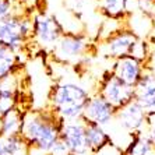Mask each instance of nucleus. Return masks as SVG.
<instances>
[{"label":"nucleus","instance_id":"f8f14e48","mask_svg":"<svg viewBox=\"0 0 155 155\" xmlns=\"http://www.w3.org/2000/svg\"><path fill=\"white\" fill-rule=\"evenodd\" d=\"M115 119L124 130L130 133H137V131H141L143 126L145 124L147 112L136 99H133L116 110Z\"/></svg>","mask_w":155,"mask_h":155},{"label":"nucleus","instance_id":"39448f33","mask_svg":"<svg viewBox=\"0 0 155 155\" xmlns=\"http://www.w3.org/2000/svg\"><path fill=\"white\" fill-rule=\"evenodd\" d=\"M64 27L58 17L46 11H39L34 15V41L43 49H52L64 34Z\"/></svg>","mask_w":155,"mask_h":155},{"label":"nucleus","instance_id":"c85d7f7f","mask_svg":"<svg viewBox=\"0 0 155 155\" xmlns=\"http://www.w3.org/2000/svg\"><path fill=\"white\" fill-rule=\"evenodd\" d=\"M97 2H98V0H97Z\"/></svg>","mask_w":155,"mask_h":155},{"label":"nucleus","instance_id":"20e7f679","mask_svg":"<svg viewBox=\"0 0 155 155\" xmlns=\"http://www.w3.org/2000/svg\"><path fill=\"white\" fill-rule=\"evenodd\" d=\"M95 45L85 32H64L52 48V56L61 63H71L95 52Z\"/></svg>","mask_w":155,"mask_h":155},{"label":"nucleus","instance_id":"f257e3e1","mask_svg":"<svg viewBox=\"0 0 155 155\" xmlns=\"http://www.w3.org/2000/svg\"><path fill=\"white\" fill-rule=\"evenodd\" d=\"M61 120L51 106L43 109H29L24 116L21 136L29 148L48 152L60 137Z\"/></svg>","mask_w":155,"mask_h":155},{"label":"nucleus","instance_id":"bb28decb","mask_svg":"<svg viewBox=\"0 0 155 155\" xmlns=\"http://www.w3.org/2000/svg\"><path fill=\"white\" fill-rule=\"evenodd\" d=\"M13 2H15V3H20V2H21V0H13Z\"/></svg>","mask_w":155,"mask_h":155},{"label":"nucleus","instance_id":"aec40b11","mask_svg":"<svg viewBox=\"0 0 155 155\" xmlns=\"http://www.w3.org/2000/svg\"><path fill=\"white\" fill-rule=\"evenodd\" d=\"M152 148L154 145L147 134H144L143 131H137L133 133V141L129 144L124 155H150Z\"/></svg>","mask_w":155,"mask_h":155},{"label":"nucleus","instance_id":"4be33fe9","mask_svg":"<svg viewBox=\"0 0 155 155\" xmlns=\"http://www.w3.org/2000/svg\"><path fill=\"white\" fill-rule=\"evenodd\" d=\"M48 155H71V151L64 141L59 137L56 143L51 147V150L48 151Z\"/></svg>","mask_w":155,"mask_h":155},{"label":"nucleus","instance_id":"6ab92c4d","mask_svg":"<svg viewBox=\"0 0 155 155\" xmlns=\"http://www.w3.org/2000/svg\"><path fill=\"white\" fill-rule=\"evenodd\" d=\"M29 147L22 136L0 138V155H28Z\"/></svg>","mask_w":155,"mask_h":155},{"label":"nucleus","instance_id":"0eeeda50","mask_svg":"<svg viewBox=\"0 0 155 155\" xmlns=\"http://www.w3.org/2000/svg\"><path fill=\"white\" fill-rule=\"evenodd\" d=\"M138 39L140 38L133 31H130L127 27H123L110 36H108L105 41H102L104 53L113 60L124 58V56H130Z\"/></svg>","mask_w":155,"mask_h":155},{"label":"nucleus","instance_id":"6e6552de","mask_svg":"<svg viewBox=\"0 0 155 155\" xmlns=\"http://www.w3.org/2000/svg\"><path fill=\"white\" fill-rule=\"evenodd\" d=\"M115 116H116L115 106H112L97 91L94 95L90 97V101H88L85 109H84L81 119L88 123H95V124L105 127L115 119Z\"/></svg>","mask_w":155,"mask_h":155},{"label":"nucleus","instance_id":"b1692460","mask_svg":"<svg viewBox=\"0 0 155 155\" xmlns=\"http://www.w3.org/2000/svg\"><path fill=\"white\" fill-rule=\"evenodd\" d=\"M15 4L17 3L13 0H0V21L8 17L15 10Z\"/></svg>","mask_w":155,"mask_h":155},{"label":"nucleus","instance_id":"f3484780","mask_svg":"<svg viewBox=\"0 0 155 155\" xmlns=\"http://www.w3.org/2000/svg\"><path fill=\"white\" fill-rule=\"evenodd\" d=\"M20 69H22L21 54L14 52L11 48L0 43V81Z\"/></svg>","mask_w":155,"mask_h":155},{"label":"nucleus","instance_id":"4468645a","mask_svg":"<svg viewBox=\"0 0 155 155\" xmlns=\"http://www.w3.org/2000/svg\"><path fill=\"white\" fill-rule=\"evenodd\" d=\"M29 109L25 105L18 104L14 109H11L4 116L0 117V138L13 137V136H21L24 116Z\"/></svg>","mask_w":155,"mask_h":155},{"label":"nucleus","instance_id":"423d86ee","mask_svg":"<svg viewBox=\"0 0 155 155\" xmlns=\"http://www.w3.org/2000/svg\"><path fill=\"white\" fill-rule=\"evenodd\" d=\"M98 92L112 106H115L116 110L134 99L133 87H130L127 84H124L123 81H120L110 70L105 73L104 77L101 78Z\"/></svg>","mask_w":155,"mask_h":155},{"label":"nucleus","instance_id":"412c9836","mask_svg":"<svg viewBox=\"0 0 155 155\" xmlns=\"http://www.w3.org/2000/svg\"><path fill=\"white\" fill-rule=\"evenodd\" d=\"M136 10L141 11L143 14L155 20V0H137Z\"/></svg>","mask_w":155,"mask_h":155},{"label":"nucleus","instance_id":"393cba45","mask_svg":"<svg viewBox=\"0 0 155 155\" xmlns=\"http://www.w3.org/2000/svg\"><path fill=\"white\" fill-rule=\"evenodd\" d=\"M145 124H147V136L148 138L151 140L152 145L155 148V112H150L147 113V120H145Z\"/></svg>","mask_w":155,"mask_h":155},{"label":"nucleus","instance_id":"cd10ccee","mask_svg":"<svg viewBox=\"0 0 155 155\" xmlns=\"http://www.w3.org/2000/svg\"><path fill=\"white\" fill-rule=\"evenodd\" d=\"M129 2H131V3H133V2H134V3H136V2H137V0H129Z\"/></svg>","mask_w":155,"mask_h":155},{"label":"nucleus","instance_id":"1a4fd4ad","mask_svg":"<svg viewBox=\"0 0 155 155\" xmlns=\"http://www.w3.org/2000/svg\"><path fill=\"white\" fill-rule=\"evenodd\" d=\"M22 69L17 70L11 76L0 81V117L10 112L11 109H14L21 102L22 81L21 77H18Z\"/></svg>","mask_w":155,"mask_h":155},{"label":"nucleus","instance_id":"dca6fc26","mask_svg":"<svg viewBox=\"0 0 155 155\" xmlns=\"http://www.w3.org/2000/svg\"><path fill=\"white\" fill-rule=\"evenodd\" d=\"M98 11L108 20L124 21L131 8L129 0H98Z\"/></svg>","mask_w":155,"mask_h":155},{"label":"nucleus","instance_id":"9b49d317","mask_svg":"<svg viewBox=\"0 0 155 155\" xmlns=\"http://www.w3.org/2000/svg\"><path fill=\"white\" fill-rule=\"evenodd\" d=\"M145 70H147V66L143 61L137 60L133 56H124L113 61V67L110 71L120 81L134 88L141 80V77L144 76Z\"/></svg>","mask_w":155,"mask_h":155},{"label":"nucleus","instance_id":"f03ea898","mask_svg":"<svg viewBox=\"0 0 155 155\" xmlns=\"http://www.w3.org/2000/svg\"><path fill=\"white\" fill-rule=\"evenodd\" d=\"M90 97L88 91L80 84L61 81L51 88L48 106H51L64 122L78 120L83 117Z\"/></svg>","mask_w":155,"mask_h":155},{"label":"nucleus","instance_id":"5701e85b","mask_svg":"<svg viewBox=\"0 0 155 155\" xmlns=\"http://www.w3.org/2000/svg\"><path fill=\"white\" fill-rule=\"evenodd\" d=\"M94 155H124V151H122L116 144H113L112 140L106 143L104 147H101L98 151L94 152Z\"/></svg>","mask_w":155,"mask_h":155},{"label":"nucleus","instance_id":"7ed1b4c3","mask_svg":"<svg viewBox=\"0 0 155 155\" xmlns=\"http://www.w3.org/2000/svg\"><path fill=\"white\" fill-rule=\"evenodd\" d=\"M0 43L11 48L18 54H25L34 41V14L29 10L15 8L0 21Z\"/></svg>","mask_w":155,"mask_h":155},{"label":"nucleus","instance_id":"ddd939ff","mask_svg":"<svg viewBox=\"0 0 155 155\" xmlns=\"http://www.w3.org/2000/svg\"><path fill=\"white\" fill-rule=\"evenodd\" d=\"M134 99L147 113L155 112V73L148 67L138 84L134 87Z\"/></svg>","mask_w":155,"mask_h":155},{"label":"nucleus","instance_id":"a211bd4d","mask_svg":"<svg viewBox=\"0 0 155 155\" xmlns=\"http://www.w3.org/2000/svg\"><path fill=\"white\" fill-rule=\"evenodd\" d=\"M85 137H87L88 148L92 152L98 151L101 147H104L106 143L110 141V137L106 134L104 127L99 126V124H95V123H88V122H85Z\"/></svg>","mask_w":155,"mask_h":155},{"label":"nucleus","instance_id":"a878e982","mask_svg":"<svg viewBox=\"0 0 155 155\" xmlns=\"http://www.w3.org/2000/svg\"><path fill=\"white\" fill-rule=\"evenodd\" d=\"M151 35H155V27H154V31H152V34H151ZM151 35H150V36H151Z\"/></svg>","mask_w":155,"mask_h":155},{"label":"nucleus","instance_id":"9d476101","mask_svg":"<svg viewBox=\"0 0 155 155\" xmlns=\"http://www.w3.org/2000/svg\"><path fill=\"white\" fill-rule=\"evenodd\" d=\"M60 138L70 148L71 155H84L90 150L85 137V122L83 119L63 123Z\"/></svg>","mask_w":155,"mask_h":155},{"label":"nucleus","instance_id":"2eb2a0df","mask_svg":"<svg viewBox=\"0 0 155 155\" xmlns=\"http://www.w3.org/2000/svg\"><path fill=\"white\" fill-rule=\"evenodd\" d=\"M124 22H126L127 28H129L130 31H133L140 39H148L150 35L152 34V31H154V27H155L154 18L143 14V13L138 10L130 11V14L127 15Z\"/></svg>","mask_w":155,"mask_h":155}]
</instances>
